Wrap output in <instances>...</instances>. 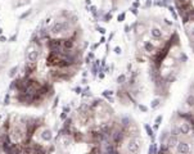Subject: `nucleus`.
Here are the masks:
<instances>
[{"mask_svg": "<svg viewBox=\"0 0 194 154\" xmlns=\"http://www.w3.org/2000/svg\"><path fill=\"white\" fill-rule=\"evenodd\" d=\"M127 149H129L130 153L136 154L138 152H139V149H140L139 140H138V139H131V140L129 141V144H127Z\"/></svg>", "mask_w": 194, "mask_h": 154, "instance_id": "obj_1", "label": "nucleus"}, {"mask_svg": "<svg viewBox=\"0 0 194 154\" xmlns=\"http://www.w3.org/2000/svg\"><path fill=\"white\" fill-rule=\"evenodd\" d=\"M40 137H41L42 141H50V140L53 139V134H51V131H50L49 128H44V130L41 131Z\"/></svg>", "mask_w": 194, "mask_h": 154, "instance_id": "obj_2", "label": "nucleus"}, {"mask_svg": "<svg viewBox=\"0 0 194 154\" xmlns=\"http://www.w3.org/2000/svg\"><path fill=\"white\" fill-rule=\"evenodd\" d=\"M177 152L180 154H186L189 152V145L186 143H179L177 144Z\"/></svg>", "mask_w": 194, "mask_h": 154, "instance_id": "obj_3", "label": "nucleus"}, {"mask_svg": "<svg viewBox=\"0 0 194 154\" xmlns=\"http://www.w3.org/2000/svg\"><path fill=\"white\" fill-rule=\"evenodd\" d=\"M179 130H180V132H181V134H184V135L189 134V131H190V123H189V122L183 123V125H181V127H180Z\"/></svg>", "mask_w": 194, "mask_h": 154, "instance_id": "obj_4", "label": "nucleus"}, {"mask_svg": "<svg viewBox=\"0 0 194 154\" xmlns=\"http://www.w3.org/2000/svg\"><path fill=\"white\" fill-rule=\"evenodd\" d=\"M176 144H177V136H174V135H171V136L168 137L167 145H168L170 148H172V147H175Z\"/></svg>", "mask_w": 194, "mask_h": 154, "instance_id": "obj_5", "label": "nucleus"}, {"mask_svg": "<svg viewBox=\"0 0 194 154\" xmlns=\"http://www.w3.org/2000/svg\"><path fill=\"white\" fill-rule=\"evenodd\" d=\"M152 36L155 38H161L162 37V32H161L158 28H153V30H152Z\"/></svg>", "mask_w": 194, "mask_h": 154, "instance_id": "obj_6", "label": "nucleus"}, {"mask_svg": "<svg viewBox=\"0 0 194 154\" xmlns=\"http://www.w3.org/2000/svg\"><path fill=\"white\" fill-rule=\"evenodd\" d=\"M154 46H153V45H152V44H151V42H145V50H147V51H149V53H153V51H154Z\"/></svg>", "mask_w": 194, "mask_h": 154, "instance_id": "obj_7", "label": "nucleus"}, {"mask_svg": "<svg viewBox=\"0 0 194 154\" xmlns=\"http://www.w3.org/2000/svg\"><path fill=\"white\" fill-rule=\"evenodd\" d=\"M186 104H188L189 107H193L194 105V95H189V96L186 98Z\"/></svg>", "mask_w": 194, "mask_h": 154, "instance_id": "obj_8", "label": "nucleus"}, {"mask_svg": "<svg viewBox=\"0 0 194 154\" xmlns=\"http://www.w3.org/2000/svg\"><path fill=\"white\" fill-rule=\"evenodd\" d=\"M179 132H180V130L177 128V127H172V130H171V135H174V136H177L179 135Z\"/></svg>", "mask_w": 194, "mask_h": 154, "instance_id": "obj_9", "label": "nucleus"}, {"mask_svg": "<svg viewBox=\"0 0 194 154\" xmlns=\"http://www.w3.org/2000/svg\"><path fill=\"white\" fill-rule=\"evenodd\" d=\"M121 122H122L123 126H129V125H130V119H129L127 117H123V118L121 119Z\"/></svg>", "mask_w": 194, "mask_h": 154, "instance_id": "obj_10", "label": "nucleus"}, {"mask_svg": "<svg viewBox=\"0 0 194 154\" xmlns=\"http://www.w3.org/2000/svg\"><path fill=\"white\" fill-rule=\"evenodd\" d=\"M166 152H167V147H166V145L163 144V145L161 147V149H159V152H158V154H165V153H166Z\"/></svg>", "mask_w": 194, "mask_h": 154, "instance_id": "obj_11", "label": "nucleus"}, {"mask_svg": "<svg viewBox=\"0 0 194 154\" xmlns=\"http://www.w3.org/2000/svg\"><path fill=\"white\" fill-rule=\"evenodd\" d=\"M145 130H147V132H148V135L153 137V131H152V128H151V127H149L148 125H145Z\"/></svg>", "mask_w": 194, "mask_h": 154, "instance_id": "obj_12", "label": "nucleus"}, {"mask_svg": "<svg viewBox=\"0 0 194 154\" xmlns=\"http://www.w3.org/2000/svg\"><path fill=\"white\" fill-rule=\"evenodd\" d=\"M125 80H126V77H125V75H121V76H120V77H118V78H117V82H118V83H122V82H123Z\"/></svg>", "mask_w": 194, "mask_h": 154, "instance_id": "obj_13", "label": "nucleus"}, {"mask_svg": "<svg viewBox=\"0 0 194 154\" xmlns=\"http://www.w3.org/2000/svg\"><path fill=\"white\" fill-rule=\"evenodd\" d=\"M158 104H159V99H155V100H153V102H152V107H153V108L158 107Z\"/></svg>", "mask_w": 194, "mask_h": 154, "instance_id": "obj_14", "label": "nucleus"}, {"mask_svg": "<svg viewBox=\"0 0 194 154\" xmlns=\"http://www.w3.org/2000/svg\"><path fill=\"white\" fill-rule=\"evenodd\" d=\"M161 121H162V116H158V117L155 118V125H159Z\"/></svg>", "mask_w": 194, "mask_h": 154, "instance_id": "obj_15", "label": "nucleus"}, {"mask_svg": "<svg viewBox=\"0 0 194 154\" xmlns=\"http://www.w3.org/2000/svg\"><path fill=\"white\" fill-rule=\"evenodd\" d=\"M167 134H168V132H166V131H165V132L162 134V136H161V141H162V143H163V140H165V137H167V136H168Z\"/></svg>", "mask_w": 194, "mask_h": 154, "instance_id": "obj_16", "label": "nucleus"}, {"mask_svg": "<svg viewBox=\"0 0 194 154\" xmlns=\"http://www.w3.org/2000/svg\"><path fill=\"white\" fill-rule=\"evenodd\" d=\"M139 108H140V111H141V112H147V107H144V105H139Z\"/></svg>", "mask_w": 194, "mask_h": 154, "instance_id": "obj_17", "label": "nucleus"}, {"mask_svg": "<svg viewBox=\"0 0 194 154\" xmlns=\"http://www.w3.org/2000/svg\"><path fill=\"white\" fill-rule=\"evenodd\" d=\"M111 94H112V91H109V90H107V91H104V95H106V96H109Z\"/></svg>", "mask_w": 194, "mask_h": 154, "instance_id": "obj_18", "label": "nucleus"}, {"mask_svg": "<svg viewBox=\"0 0 194 154\" xmlns=\"http://www.w3.org/2000/svg\"><path fill=\"white\" fill-rule=\"evenodd\" d=\"M125 18V14H120V17H118V21H122Z\"/></svg>", "mask_w": 194, "mask_h": 154, "instance_id": "obj_19", "label": "nucleus"}, {"mask_svg": "<svg viewBox=\"0 0 194 154\" xmlns=\"http://www.w3.org/2000/svg\"><path fill=\"white\" fill-rule=\"evenodd\" d=\"M115 51H116L117 54H120V53H121V49H120V48H118V46H117L116 49H115Z\"/></svg>", "mask_w": 194, "mask_h": 154, "instance_id": "obj_20", "label": "nucleus"}, {"mask_svg": "<svg viewBox=\"0 0 194 154\" xmlns=\"http://www.w3.org/2000/svg\"><path fill=\"white\" fill-rule=\"evenodd\" d=\"M192 35H193V36H194V28H193V30H192Z\"/></svg>", "mask_w": 194, "mask_h": 154, "instance_id": "obj_21", "label": "nucleus"}]
</instances>
